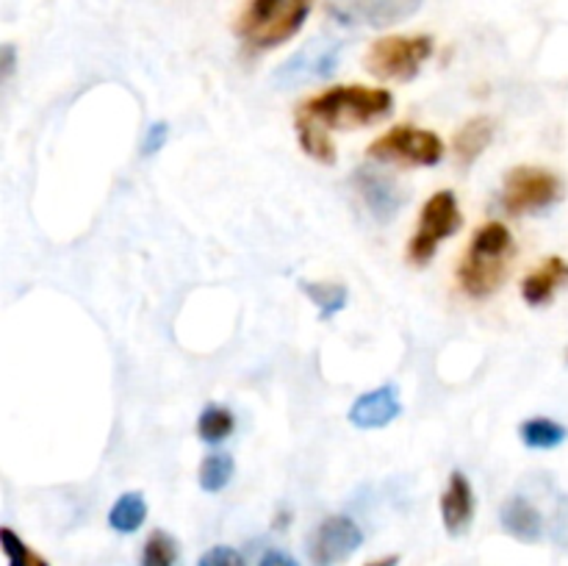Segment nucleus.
Instances as JSON below:
<instances>
[{
	"label": "nucleus",
	"instance_id": "obj_17",
	"mask_svg": "<svg viewBox=\"0 0 568 566\" xmlns=\"http://www.w3.org/2000/svg\"><path fill=\"white\" fill-rule=\"evenodd\" d=\"M148 519V499L142 492H125L109 511V525L116 533H136Z\"/></svg>",
	"mask_w": 568,
	"mask_h": 566
},
{
	"label": "nucleus",
	"instance_id": "obj_14",
	"mask_svg": "<svg viewBox=\"0 0 568 566\" xmlns=\"http://www.w3.org/2000/svg\"><path fill=\"white\" fill-rule=\"evenodd\" d=\"M566 283L568 261L560 259V255H552V259L544 261L536 272H530V275L521 281V297H525V303L532 305V309H541V305H547Z\"/></svg>",
	"mask_w": 568,
	"mask_h": 566
},
{
	"label": "nucleus",
	"instance_id": "obj_25",
	"mask_svg": "<svg viewBox=\"0 0 568 566\" xmlns=\"http://www.w3.org/2000/svg\"><path fill=\"white\" fill-rule=\"evenodd\" d=\"M197 566H247V560H244V555L239 549L227 547V544H216V547L205 549L200 555Z\"/></svg>",
	"mask_w": 568,
	"mask_h": 566
},
{
	"label": "nucleus",
	"instance_id": "obj_20",
	"mask_svg": "<svg viewBox=\"0 0 568 566\" xmlns=\"http://www.w3.org/2000/svg\"><path fill=\"white\" fill-rule=\"evenodd\" d=\"M236 431V416H233L231 408H225V405H205L203 411H200V420H197V436L203 438L205 444H220L225 442L231 433Z\"/></svg>",
	"mask_w": 568,
	"mask_h": 566
},
{
	"label": "nucleus",
	"instance_id": "obj_16",
	"mask_svg": "<svg viewBox=\"0 0 568 566\" xmlns=\"http://www.w3.org/2000/svg\"><path fill=\"white\" fill-rule=\"evenodd\" d=\"M494 133H497V122H494L491 117L480 114L466 120L453 139L455 164H458L460 170H469V166L486 153L488 144L494 142Z\"/></svg>",
	"mask_w": 568,
	"mask_h": 566
},
{
	"label": "nucleus",
	"instance_id": "obj_1",
	"mask_svg": "<svg viewBox=\"0 0 568 566\" xmlns=\"http://www.w3.org/2000/svg\"><path fill=\"white\" fill-rule=\"evenodd\" d=\"M394 111V94L381 87H358L344 83L314 94L297 109V117L316 122L325 131H353V128L375 125Z\"/></svg>",
	"mask_w": 568,
	"mask_h": 566
},
{
	"label": "nucleus",
	"instance_id": "obj_22",
	"mask_svg": "<svg viewBox=\"0 0 568 566\" xmlns=\"http://www.w3.org/2000/svg\"><path fill=\"white\" fill-rule=\"evenodd\" d=\"M233 475H236V461L227 453H211L200 464V488L216 494L233 481Z\"/></svg>",
	"mask_w": 568,
	"mask_h": 566
},
{
	"label": "nucleus",
	"instance_id": "obj_30",
	"mask_svg": "<svg viewBox=\"0 0 568 566\" xmlns=\"http://www.w3.org/2000/svg\"><path fill=\"white\" fill-rule=\"evenodd\" d=\"M566 361H568V353H566Z\"/></svg>",
	"mask_w": 568,
	"mask_h": 566
},
{
	"label": "nucleus",
	"instance_id": "obj_21",
	"mask_svg": "<svg viewBox=\"0 0 568 566\" xmlns=\"http://www.w3.org/2000/svg\"><path fill=\"white\" fill-rule=\"evenodd\" d=\"M297 139H300V148L311 155V159L322 161V164H336V144L331 142L327 131L316 122L303 120L297 117Z\"/></svg>",
	"mask_w": 568,
	"mask_h": 566
},
{
	"label": "nucleus",
	"instance_id": "obj_9",
	"mask_svg": "<svg viewBox=\"0 0 568 566\" xmlns=\"http://www.w3.org/2000/svg\"><path fill=\"white\" fill-rule=\"evenodd\" d=\"M422 3L425 0H331L327 14L347 28H388L414 17Z\"/></svg>",
	"mask_w": 568,
	"mask_h": 566
},
{
	"label": "nucleus",
	"instance_id": "obj_27",
	"mask_svg": "<svg viewBox=\"0 0 568 566\" xmlns=\"http://www.w3.org/2000/svg\"><path fill=\"white\" fill-rule=\"evenodd\" d=\"M258 566H300V564L292 558V555L281 553V549H266V553L261 555Z\"/></svg>",
	"mask_w": 568,
	"mask_h": 566
},
{
	"label": "nucleus",
	"instance_id": "obj_18",
	"mask_svg": "<svg viewBox=\"0 0 568 566\" xmlns=\"http://www.w3.org/2000/svg\"><path fill=\"white\" fill-rule=\"evenodd\" d=\"M519 438L530 449H555L568 438V427L549 416H532L519 425Z\"/></svg>",
	"mask_w": 568,
	"mask_h": 566
},
{
	"label": "nucleus",
	"instance_id": "obj_2",
	"mask_svg": "<svg viewBox=\"0 0 568 566\" xmlns=\"http://www.w3.org/2000/svg\"><path fill=\"white\" fill-rule=\"evenodd\" d=\"M514 255V233L503 222H486L471 236L458 266V283L469 297L486 300L503 289Z\"/></svg>",
	"mask_w": 568,
	"mask_h": 566
},
{
	"label": "nucleus",
	"instance_id": "obj_5",
	"mask_svg": "<svg viewBox=\"0 0 568 566\" xmlns=\"http://www.w3.org/2000/svg\"><path fill=\"white\" fill-rule=\"evenodd\" d=\"M566 186L552 170L544 166H514L503 183V209L510 216L544 214L564 200Z\"/></svg>",
	"mask_w": 568,
	"mask_h": 566
},
{
	"label": "nucleus",
	"instance_id": "obj_13",
	"mask_svg": "<svg viewBox=\"0 0 568 566\" xmlns=\"http://www.w3.org/2000/svg\"><path fill=\"white\" fill-rule=\"evenodd\" d=\"M403 414V403L397 397L394 386H381L364 392L353 405H349L347 420L361 431H381V427L392 425L397 416Z\"/></svg>",
	"mask_w": 568,
	"mask_h": 566
},
{
	"label": "nucleus",
	"instance_id": "obj_7",
	"mask_svg": "<svg viewBox=\"0 0 568 566\" xmlns=\"http://www.w3.org/2000/svg\"><path fill=\"white\" fill-rule=\"evenodd\" d=\"M369 159L399 166H436L444 159V142L438 133L414 125H397L369 144Z\"/></svg>",
	"mask_w": 568,
	"mask_h": 566
},
{
	"label": "nucleus",
	"instance_id": "obj_24",
	"mask_svg": "<svg viewBox=\"0 0 568 566\" xmlns=\"http://www.w3.org/2000/svg\"><path fill=\"white\" fill-rule=\"evenodd\" d=\"M0 544H3V553H6V560H9V566H50L42 555L33 553V549L22 542L11 527H3V530H0Z\"/></svg>",
	"mask_w": 568,
	"mask_h": 566
},
{
	"label": "nucleus",
	"instance_id": "obj_12",
	"mask_svg": "<svg viewBox=\"0 0 568 566\" xmlns=\"http://www.w3.org/2000/svg\"><path fill=\"white\" fill-rule=\"evenodd\" d=\"M475 511H477V499H475V488H471V481L464 475V472L455 469L449 475L447 488L442 494V522L447 527L449 536H464L469 533L471 522H475Z\"/></svg>",
	"mask_w": 568,
	"mask_h": 566
},
{
	"label": "nucleus",
	"instance_id": "obj_26",
	"mask_svg": "<svg viewBox=\"0 0 568 566\" xmlns=\"http://www.w3.org/2000/svg\"><path fill=\"white\" fill-rule=\"evenodd\" d=\"M166 139H170V125H166V122H153V125L148 128V133H144L142 155L159 153V150L166 144Z\"/></svg>",
	"mask_w": 568,
	"mask_h": 566
},
{
	"label": "nucleus",
	"instance_id": "obj_4",
	"mask_svg": "<svg viewBox=\"0 0 568 566\" xmlns=\"http://www.w3.org/2000/svg\"><path fill=\"white\" fill-rule=\"evenodd\" d=\"M430 33H414V37H383L369 44L364 55V67L369 75L381 81H414L422 72L425 61L433 55Z\"/></svg>",
	"mask_w": 568,
	"mask_h": 566
},
{
	"label": "nucleus",
	"instance_id": "obj_23",
	"mask_svg": "<svg viewBox=\"0 0 568 566\" xmlns=\"http://www.w3.org/2000/svg\"><path fill=\"white\" fill-rule=\"evenodd\" d=\"M178 542L166 530H153L142 547V566H175Z\"/></svg>",
	"mask_w": 568,
	"mask_h": 566
},
{
	"label": "nucleus",
	"instance_id": "obj_15",
	"mask_svg": "<svg viewBox=\"0 0 568 566\" xmlns=\"http://www.w3.org/2000/svg\"><path fill=\"white\" fill-rule=\"evenodd\" d=\"M499 525L521 544H536L544 538V516L527 497L505 499L499 508Z\"/></svg>",
	"mask_w": 568,
	"mask_h": 566
},
{
	"label": "nucleus",
	"instance_id": "obj_10",
	"mask_svg": "<svg viewBox=\"0 0 568 566\" xmlns=\"http://www.w3.org/2000/svg\"><path fill=\"white\" fill-rule=\"evenodd\" d=\"M364 544V530L349 516H327L308 538V558L314 566H336Z\"/></svg>",
	"mask_w": 568,
	"mask_h": 566
},
{
	"label": "nucleus",
	"instance_id": "obj_11",
	"mask_svg": "<svg viewBox=\"0 0 568 566\" xmlns=\"http://www.w3.org/2000/svg\"><path fill=\"white\" fill-rule=\"evenodd\" d=\"M355 189L364 198L366 209L375 214V220L388 222L405 203H408V194L399 186L397 178L386 175L381 170H372V166H358L353 175Z\"/></svg>",
	"mask_w": 568,
	"mask_h": 566
},
{
	"label": "nucleus",
	"instance_id": "obj_19",
	"mask_svg": "<svg viewBox=\"0 0 568 566\" xmlns=\"http://www.w3.org/2000/svg\"><path fill=\"white\" fill-rule=\"evenodd\" d=\"M305 297L316 305L320 311V320H331L338 311H344L347 305L349 292L344 283H325V281H300Z\"/></svg>",
	"mask_w": 568,
	"mask_h": 566
},
{
	"label": "nucleus",
	"instance_id": "obj_6",
	"mask_svg": "<svg viewBox=\"0 0 568 566\" xmlns=\"http://www.w3.org/2000/svg\"><path fill=\"white\" fill-rule=\"evenodd\" d=\"M464 225V216H460L458 198H455L453 189H442V192L433 194L425 203L419 214V225L416 233L410 236L408 244V261L414 266H427L436 255L438 244L447 242L449 236L460 231Z\"/></svg>",
	"mask_w": 568,
	"mask_h": 566
},
{
	"label": "nucleus",
	"instance_id": "obj_28",
	"mask_svg": "<svg viewBox=\"0 0 568 566\" xmlns=\"http://www.w3.org/2000/svg\"><path fill=\"white\" fill-rule=\"evenodd\" d=\"M0 55H3V78H11V72H14V64H17L14 44H3Z\"/></svg>",
	"mask_w": 568,
	"mask_h": 566
},
{
	"label": "nucleus",
	"instance_id": "obj_8",
	"mask_svg": "<svg viewBox=\"0 0 568 566\" xmlns=\"http://www.w3.org/2000/svg\"><path fill=\"white\" fill-rule=\"evenodd\" d=\"M344 42L333 37H316L305 42L294 55H288L275 72L272 83L277 89H294L311 81H327L338 70Z\"/></svg>",
	"mask_w": 568,
	"mask_h": 566
},
{
	"label": "nucleus",
	"instance_id": "obj_3",
	"mask_svg": "<svg viewBox=\"0 0 568 566\" xmlns=\"http://www.w3.org/2000/svg\"><path fill=\"white\" fill-rule=\"evenodd\" d=\"M311 14V0H250L236 31L250 48L272 50L294 37Z\"/></svg>",
	"mask_w": 568,
	"mask_h": 566
},
{
	"label": "nucleus",
	"instance_id": "obj_29",
	"mask_svg": "<svg viewBox=\"0 0 568 566\" xmlns=\"http://www.w3.org/2000/svg\"><path fill=\"white\" fill-rule=\"evenodd\" d=\"M399 564V558L397 555H386V558H381V560H372V564H366V566H397Z\"/></svg>",
	"mask_w": 568,
	"mask_h": 566
}]
</instances>
